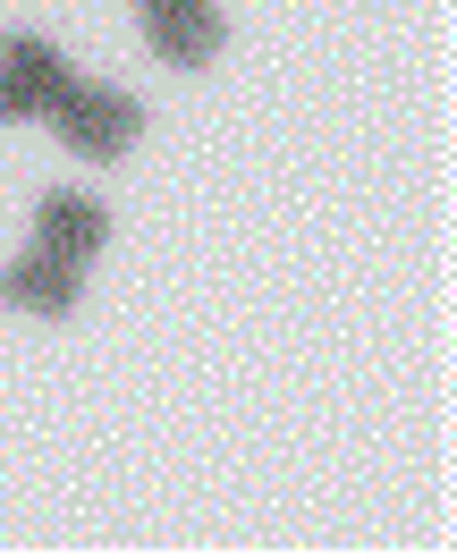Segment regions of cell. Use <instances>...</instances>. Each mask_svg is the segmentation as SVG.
Returning <instances> with one entry per match:
<instances>
[{"mask_svg": "<svg viewBox=\"0 0 457 558\" xmlns=\"http://www.w3.org/2000/svg\"><path fill=\"white\" fill-rule=\"evenodd\" d=\"M136 9H144V43L170 69H204L212 51H220V35H229L212 0H136Z\"/></svg>", "mask_w": 457, "mask_h": 558, "instance_id": "4", "label": "cell"}, {"mask_svg": "<svg viewBox=\"0 0 457 558\" xmlns=\"http://www.w3.org/2000/svg\"><path fill=\"white\" fill-rule=\"evenodd\" d=\"M76 288H85V271H76V263H60V254H43V245H26V254L0 271V296H9L17 314H43V322L69 314Z\"/></svg>", "mask_w": 457, "mask_h": 558, "instance_id": "5", "label": "cell"}, {"mask_svg": "<svg viewBox=\"0 0 457 558\" xmlns=\"http://www.w3.org/2000/svg\"><path fill=\"white\" fill-rule=\"evenodd\" d=\"M51 136L69 144V153H85V161H119V153L144 136V110L128 102L119 85H85V76H69V94L51 102Z\"/></svg>", "mask_w": 457, "mask_h": 558, "instance_id": "1", "label": "cell"}, {"mask_svg": "<svg viewBox=\"0 0 457 558\" xmlns=\"http://www.w3.org/2000/svg\"><path fill=\"white\" fill-rule=\"evenodd\" d=\"M35 245L85 271V263H94V254L110 245V204H103V195H76V186L43 195V204H35Z\"/></svg>", "mask_w": 457, "mask_h": 558, "instance_id": "3", "label": "cell"}, {"mask_svg": "<svg viewBox=\"0 0 457 558\" xmlns=\"http://www.w3.org/2000/svg\"><path fill=\"white\" fill-rule=\"evenodd\" d=\"M69 60L43 35H9L0 43V119H51V102L69 94Z\"/></svg>", "mask_w": 457, "mask_h": 558, "instance_id": "2", "label": "cell"}]
</instances>
